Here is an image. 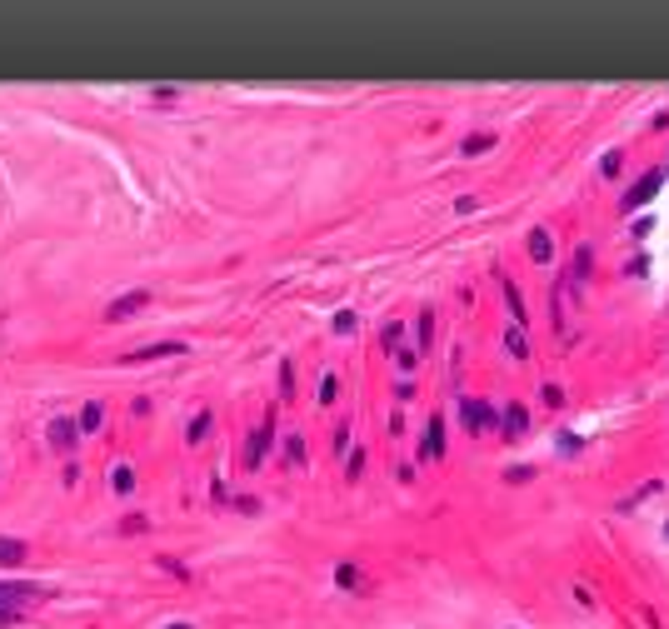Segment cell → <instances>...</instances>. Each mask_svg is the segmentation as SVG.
I'll return each mask as SVG.
<instances>
[{"label": "cell", "mask_w": 669, "mask_h": 629, "mask_svg": "<svg viewBox=\"0 0 669 629\" xmlns=\"http://www.w3.org/2000/svg\"><path fill=\"white\" fill-rule=\"evenodd\" d=\"M25 599H45V590L40 585H0V629L25 619V609H20Z\"/></svg>", "instance_id": "obj_1"}, {"label": "cell", "mask_w": 669, "mask_h": 629, "mask_svg": "<svg viewBox=\"0 0 669 629\" xmlns=\"http://www.w3.org/2000/svg\"><path fill=\"white\" fill-rule=\"evenodd\" d=\"M270 440H275V410L260 420V430L245 440V454H240V465L245 470H255V465H265V449H270Z\"/></svg>", "instance_id": "obj_2"}, {"label": "cell", "mask_w": 669, "mask_h": 629, "mask_svg": "<svg viewBox=\"0 0 669 629\" xmlns=\"http://www.w3.org/2000/svg\"><path fill=\"white\" fill-rule=\"evenodd\" d=\"M45 440H50V449H61V454H70V449L80 444V425H75L70 415H55V420L45 425Z\"/></svg>", "instance_id": "obj_3"}, {"label": "cell", "mask_w": 669, "mask_h": 629, "mask_svg": "<svg viewBox=\"0 0 669 629\" xmlns=\"http://www.w3.org/2000/svg\"><path fill=\"white\" fill-rule=\"evenodd\" d=\"M145 305H150V290H125V295H115V300L105 305V320H110V325H120V320L140 315Z\"/></svg>", "instance_id": "obj_4"}, {"label": "cell", "mask_w": 669, "mask_h": 629, "mask_svg": "<svg viewBox=\"0 0 669 629\" xmlns=\"http://www.w3.org/2000/svg\"><path fill=\"white\" fill-rule=\"evenodd\" d=\"M460 425L470 435H480V430L499 425V415H494V405H484V399H460Z\"/></svg>", "instance_id": "obj_5"}, {"label": "cell", "mask_w": 669, "mask_h": 629, "mask_svg": "<svg viewBox=\"0 0 669 629\" xmlns=\"http://www.w3.org/2000/svg\"><path fill=\"white\" fill-rule=\"evenodd\" d=\"M659 180H664V170H644V175L625 190V200H620V205H625V210H639L644 200H654V195H659Z\"/></svg>", "instance_id": "obj_6"}, {"label": "cell", "mask_w": 669, "mask_h": 629, "mask_svg": "<svg viewBox=\"0 0 669 629\" xmlns=\"http://www.w3.org/2000/svg\"><path fill=\"white\" fill-rule=\"evenodd\" d=\"M190 345L185 340H155V345H140V350H130V355H120L125 365H145V360H160V355H185Z\"/></svg>", "instance_id": "obj_7"}, {"label": "cell", "mask_w": 669, "mask_h": 629, "mask_svg": "<svg viewBox=\"0 0 669 629\" xmlns=\"http://www.w3.org/2000/svg\"><path fill=\"white\" fill-rule=\"evenodd\" d=\"M444 454V415H430L425 440H420V460H439Z\"/></svg>", "instance_id": "obj_8"}, {"label": "cell", "mask_w": 669, "mask_h": 629, "mask_svg": "<svg viewBox=\"0 0 669 629\" xmlns=\"http://www.w3.org/2000/svg\"><path fill=\"white\" fill-rule=\"evenodd\" d=\"M494 280H499V290H505V305H510V315H515V325L525 330V325H530V310H525V300H520V290H515V280H510L505 270H494Z\"/></svg>", "instance_id": "obj_9"}, {"label": "cell", "mask_w": 669, "mask_h": 629, "mask_svg": "<svg viewBox=\"0 0 669 629\" xmlns=\"http://www.w3.org/2000/svg\"><path fill=\"white\" fill-rule=\"evenodd\" d=\"M25 554H30V544H25V540H15V535H0V569H15V564H25Z\"/></svg>", "instance_id": "obj_10"}, {"label": "cell", "mask_w": 669, "mask_h": 629, "mask_svg": "<svg viewBox=\"0 0 669 629\" xmlns=\"http://www.w3.org/2000/svg\"><path fill=\"white\" fill-rule=\"evenodd\" d=\"M75 425H80V435L100 430V425H105V405H100V399H85V405H80V415H75Z\"/></svg>", "instance_id": "obj_11"}, {"label": "cell", "mask_w": 669, "mask_h": 629, "mask_svg": "<svg viewBox=\"0 0 669 629\" xmlns=\"http://www.w3.org/2000/svg\"><path fill=\"white\" fill-rule=\"evenodd\" d=\"M499 425H505V435L515 440V435H525V430H530V410H525V405H505V415H499Z\"/></svg>", "instance_id": "obj_12"}, {"label": "cell", "mask_w": 669, "mask_h": 629, "mask_svg": "<svg viewBox=\"0 0 669 629\" xmlns=\"http://www.w3.org/2000/svg\"><path fill=\"white\" fill-rule=\"evenodd\" d=\"M430 340H434V310H420V320H415V350L420 355L430 350Z\"/></svg>", "instance_id": "obj_13"}, {"label": "cell", "mask_w": 669, "mask_h": 629, "mask_svg": "<svg viewBox=\"0 0 669 629\" xmlns=\"http://www.w3.org/2000/svg\"><path fill=\"white\" fill-rule=\"evenodd\" d=\"M334 585H340V590H365V575H360V564H334Z\"/></svg>", "instance_id": "obj_14"}, {"label": "cell", "mask_w": 669, "mask_h": 629, "mask_svg": "<svg viewBox=\"0 0 669 629\" xmlns=\"http://www.w3.org/2000/svg\"><path fill=\"white\" fill-rule=\"evenodd\" d=\"M110 490H115V494H135V470H130L125 460L110 470Z\"/></svg>", "instance_id": "obj_15"}, {"label": "cell", "mask_w": 669, "mask_h": 629, "mask_svg": "<svg viewBox=\"0 0 669 629\" xmlns=\"http://www.w3.org/2000/svg\"><path fill=\"white\" fill-rule=\"evenodd\" d=\"M210 425H215V410H195V420H190V430H185V440H190V444H200V440L210 435Z\"/></svg>", "instance_id": "obj_16"}, {"label": "cell", "mask_w": 669, "mask_h": 629, "mask_svg": "<svg viewBox=\"0 0 669 629\" xmlns=\"http://www.w3.org/2000/svg\"><path fill=\"white\" fill-rule=\"evenodd\" d=\"M400 345H405V325H400V320H389V325L380 330V350H389V355H395Z\"/></svg>", "instance_id": "obj_17"}, {"label": "cell", "mask_w": 669, "mask_h": 629, "mask_svg": "<svg viewBox=\"0 0 669 629\" xmlns=\"http://www.w3.org/2000/svg\"><path fill=\"white\" fill-rule=\"evenodd\" d=\"M505 350H510L515 360H530V340H525V330H520V325H510V330H505Z\"/></svg>", "instance_id": "obj_18"}, {"label": "cell", "mask_w": 669, "mask_h": 629, "mask_svg": "<svg viewBox=\"0 0 669 629\" xmlns=\"http://www.w3.org/2000/svg\"><path fill=\"white\" fill-rule=\"evenodd\" d=\"M589 265H594V250H589V245H580V250H575V265H570V275H565V280H575V285H580V280L589 275Z\"/></svg>", "instance_id": "obj_19"}, {"label": "cell", "mask_w": 669, "mask_h": 629, "mask_svg": "<svg viewBox=\"0 0 669 629\" xmlns=\"http://www.w3.org/2000/svg\"><path fill=\"white\" fill-rule=\"evenodd\" d=\"M155 564H160V569H165V575H175V580H180V585H185V580H190V564H185V559H175V554H155Z\"/></svg>", "instance_id": "obj_20"}, {"label": "cell", "mask_w": 669, "mask_h": 629, "mask_svg": "<svg viewBox=\"0 0 669 629\" xmlns=\"http://www.w3.org/2000/svg\"><path fill=\"white\" fill-rule=\"evenodd\" d=\"M530 255H534L539 265L554 255V245H549V230H530Z\"/></svg>", "instance_id": "obj_21"}, {"label": "cell", "mask_w": 669, "mask_h": 629, "mask_svg": "<svg viewBox=\"0 0 669 629\" xmlns=\"http://www.w3.org/2000/svg\"><path fill=\"white\" fill-rule=\"evenodd\" d=\"M280 454H285V465H305V440H300V435H285Z\"/></svg>", "instance_id": "obj_22"}, {"label": "cell", "mask_w": 669, "mask_h": 629, "mask_svg": "<svg viewBox=\"0 0 669 629\" xmlns=\"http://www.w3.org/2000/svg\"><path fill=\"white\" fill-rule=\"evenodd\" d=\"M150 530V520H145V514L140 509H130V514H120V535H145Z\"/></svg>", "instance_id": "obj_23"}, {"label": "cell", "mask_w": 669, "mask_h": 629, "mask_svg": "<svg viewBox=\"0 0 669 629\" xmlns=\"http://www.w3.org/2000/svg\"><path fill=\"white\" fill-rule=\"evenodd\" d=\"M489 145H494V135H489V130H475V135H465L460 150H465V155H480V150H489Z\"/></svg>", "instance_id": "obj_24"}, {"label": "cell", "mask_w": 669, "mask_h": 629, "mask_svg": "<svg viewBox=\"0 0 669 629\" xmlns=\"http://www.w3.org/2000/svg\"><path fill=\"white\" fill-rule=\"evenodd\" d=\"M280 399H295V360H280Z\"/></svg>", "instance_id": "obj_25"}, {"label": "cell", "mask_w": 669, "mask_h": 629, "mask_svg": "<svg viewBox=\"0 0 669 629\" xmlns=\"http://www.w3.org/2000/svg\"><path fill=\"white\" fill-rule=\"evenodd\" d=\"M355 325H360V315H355V310H340V315L330 320V330H334V335H355Z\"/></svg>", "instance_id": "obj_26"}, {"label": "cell", "mask_w": 669, "mask_h": 629, "mask_svg": "<svg viewBox=\"0 0 669 629\" xmlns=\"http://www.w3.org/2000/svg\"><path fill=\"white\" fill-rule=\"evenodd\" d=\"M395 365H400V370L410 375V370L420 365V350H415V345H400V350H395Z\"/></svg>", "instance_id": "obj_27"}, {"label": "cell", "mask_w": 669, "mask_h": 629, "mask_svg": "<svg viewBox=\"0 0 669 629\" xmlns=\"http://www.w3.org/2000/svg\"><path fill=\"white\" fill-rule=\"evenodd\" d=\"M365 475V449H350V460H345V480H360Z\"/></svg>", "instance_id": "obj_28"}, {"label": "cell", "mask_w": 669, "mask_h": 629, "mask_svg": "<svg viewBox=\"0 0 669 629\" xmlns=\"http://www.w3.org/2000/svg\"><path fill=\"white\" fill-rule=\"evenodd\" d=\"M599 170H604V175H609V180H615V175H620V170H625V155H620V150H609V155L599 160Z\"/></svg>", "instance_id": "obj_29"}, {"label": "cell", "mask_w": 669, "mask_h": 629, "mask_svg": "<svg viewBox=\"0 0 669 629\" xmlns=\"http://www.w3.org/2000/svg\"><path fill=\"white\" fill-rule=\"evenodd\" d=\"M334 394H340V380L325 375V380H320V405H334Z\"/></svg>", "instance_id": "obj_30"}, {"label": "cell", "mask_w": 669, "mask_h": 629, "mask_svg": "<svg viewBox=\"0 0 669 629\" xmlns=\"http://www.w3.org/2000/svg\"><path fill=\"white\" fill-rule=\"evenodd\" d=\"M539 399H544L549 410H560V405H565V390H560V385H544V390H539Z\"/></svg>", "instance_id": "obj_31"}, {"label": "cell", "mask_w": 669, "mask_h": 629, "mask_svg": "<svg viewBox=\"0 0 669 629\" xmlns=\"http://www.w3.org/2000/svg\"><path fill=\"white\" fill-rule=\"evenodd\" d=\"M330 444H334V454H345V449H350V425H345V420L334 425V440H330Z\"/></svg>", "instance_id": "obj_32"}, {"label": "cell", "mask_w": 669, "mask_h": 629, "mask_svg": "<svg viewBox=\"0 0 669 629\" xmlns=\"http://www.w3.org/2000/svg\"><path fill=\"white\" fill-rule=\"evenodd\" d=\"M210 499H215V504H230V485H225V480H210Z\"/></svg>", "instance_id": "obj_33"}, {"label": "cell", "mask_w": 669, "mask_h": 629, "mask_svg": "<svg viewBox=\"0 0 669 629\" xmlns=\"http://www.w3.org/2000/svg\"><path fill=\"white\" fill-rule=\"evenodd\" d=\"M235 509H240V514H260V499H255V494H235Z\"/></svg>", "instance_id": "obj_34"}, {"label": "cell", "mask_w": 669, "mask_h": 629, "mask_svg": "<svg viewBox=\"0 0 669 629\" xmlns=\"http://www.w3.org/2000/svg\"><path fill=\"white\" fill-rule=\"evenodd\" d=\"M530 475H534V470H530V465H515V470H505V480H510V485H525V480H530Z\"/></svg>", "instance_id": "obj_35"}, {"label": "cell", "mask_w": 669, "mask_h": 629, "mask_svg": "<svg viewBox=\"0 0 669 629\" xmlns=\"http://www.w3.org/2000/svg\"><path fill=\"white\" fill-rule=\"evenodd\" d=\"M395 399H400V405H405V399H415V385H410V380H400V385H395Z\"/></svg>", "instance_id": "obj_36"}, {"label": "cell", "mask_w": 669, "mask_h": 629, "mask_svg": "<svg viewBox=\"0 0 669 629\" xmlns=\"http://www.w3.org/2000/svg\"><path fill=\"white\" fill-rule=\"evenodd\" d=\"M165 629H195V624H165Z\"/></svg>", "instance_id": "obj_37"}]
</instances>
